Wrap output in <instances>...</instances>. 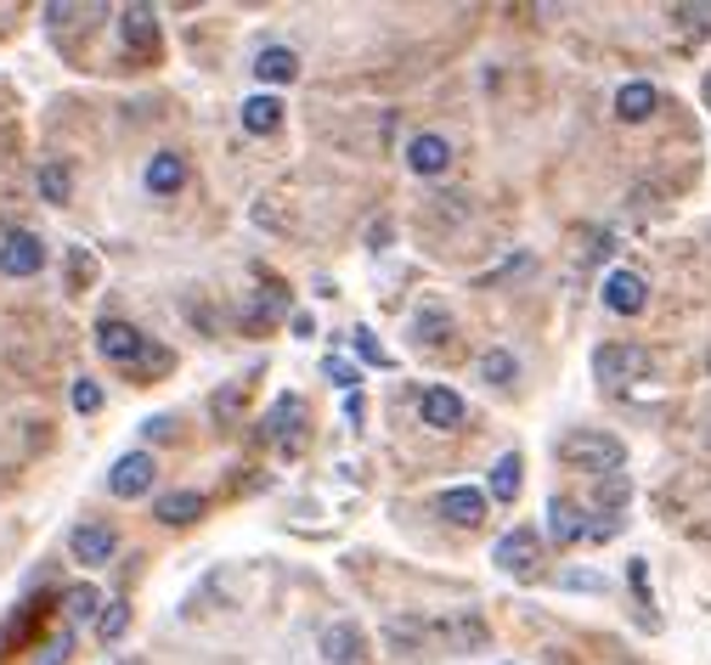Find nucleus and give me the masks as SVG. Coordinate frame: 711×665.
I'll list each match as a JSON object with an SVG mask.
<instances>
[{
    "label": "nucleus",
    "mask_w": 711,
    "mask_h": 665,
    "mask_svg": "<svg viewBox=\"0 0 711 665\" xmlns=\"http://www.w3.org/2000/svg\"><path fill=\"white\" fill-rule=\"evenodd\" d=\"M97 350H103L108 361H119V367H136L141 350H148V339H141L130 321H97Z\"/></svg>",
    "instance_id": "obj_8"
},
{
    "label": "nucleus",
    "mask_w": 711,
    "mask_h": 665,
    "mask_svg": "<svg viewBox=\"0 0 711 665\" xmlns=\"http://www.w3.org/2000/svg\"><path fill=\"white\" fill-rule=\"evenodd\" d=\"M492 497H497V502H514V497H519V457H514V451H503L497 468H492Z\"/></svg>",
    "instance_id": "obj_24"
},
{
    "label": "nucleus",
    "mask_w": 711,
    "mask_h": 665,
    "mask_svg": "<svg viewBox=\"0 0 711 665\" xmlns=\"http://www.w3.org/2000/svg\"><path fill=\"white\" fill-rule=\"evenodd\" d=\"M119 40H125V52H153V45H159V18H153V7H125V12H119Z\"/></svg>",
    "instance_id": "obj_11"
},
{
    "label": "nucleus",
    "mask_w": 711,
    "mask_h": 665,
    "mask_svg": "<svg viewBox=\"0 0 711 665\" xmlns=\"http://www.w3.org/2000/svg\"><path fill=\"white\" fill-rule=\"evenodd\" d=\"M170 367V350H159V345H148V350H141V361L130 367V372H164Z\"/></svg>",
    "instance_id": "obj_32"
},
{
    "label": "nucleus",
    "mask_w": 711,
    "mask_h": 665,
    "mask_svg": "<svg viewBox=\"0 0 711 665\" xmlns=\"http://www.w3.org/2000/svg\"><path fill=\"white\" fill-rule=\"evenodd\" d=\"M322 372H327V378H334V384H340V390H351V384H362V378H356V372H351V367H345L340 356H327V361H322Z\"/></svg>",
    "instance_id": "obj_31"
},
{
    "label": "nucleus",
    "mask_w": 711,
    "mask_h": 665,
    "mask_svg": "<svg viewBox=\"0 0 711 665\" xmlns=\"http://www.w3.org/2000/svg\"><path fill=\"white\" fill-rule=\"evenodd\" d=\"M74 412H103V390L90 378H74Z\"/></svg>",
    "instance_id": "obj_30"
},
{
    "label": "nucleus",
    "mask_w": 711,
    "mask_h": 665,
    "mask_svg": "<svg viewBox=\"0 0 711 665\" xmlns=\"http://www.w3.org/2000/svg\"><path fill=\"white\" fill-rule=\"evenodd\" d=\"M68 164H40V198L45 204H68Z\"/></svg>",
    "instance_id": "obj_25"
},
{
    "label": "nucleus",
    "mask_w": 711,
    "mask_h": 665,
    "mask_svg": "<svg viewBox=\"0 0 711 665\" xmlns=\"http://www.w3.org/2000/svg\"><path fill=\"white\" fill-rule=\"evenodd\" d=\"M627 497H633L627 473H604V486H599V513H604V531H599V536H610V531H615V513L627 508Z\"/></svg>",
    "instance_id": "obj_21"
},
{
    "label": "nucleus",
    "mask_w": 711,
    "mask_h": 665,
    "mask_svg": "<svg viewBox=\"0 0 711 665\" xmlns=\"http://www.w3.org/2000/svg\"><path fill=\"white\" fill-rule=\"evenodd\" d=\"M294 332H300V339H316V321L300 310V316H294Z\"/></svg>",
    "instance_id": "obj_38"
},
{
    "label": "nucleus",
    "mask_w": 711,
    "mask_h": 665,
    "mask_svg": "<svg viewBox=\"0 0 711 665\" xmlns=\"http://www.w3.org/2000/svg\"><path fill=\"white\" fill-rule=\"evenodd\" d=\"M125 626H130V603H125V598H119V603H103V614H97V637H103V643H119Z\"/></svg>",
    "instance_id": "obj_26"
},
{
    "label": "nucleus",
    "mask_w": 711,
    "mask_h": 665,
    "mask_svg": "<svg viewBox=\"0 0 711 665\" xmlns=\"http://www.w3.org/2000/svg\"><path fill=\"white\" fill-rule=\"evenodd\" d=\"M181 181H186V164H181L175 153H159V159L148 164V193L170 198V193H181Z\"/></svg>",
    "instance_id": "obj_22"
},
{
    "label": "nucleus",
    "mask_w": 711,
    "mask_h": 665,
    "mask_svg": "<svg viewBox=\"0 0 711 665\" xmlns=\"http://www.w3.org/2000/svg\"><path fill=\"white\" fill-rule=\"evenodd\" d=\"M418 417L430 423V429H457V423H463V395L446 390V384L423 390V395H418Z\"/></svg>",
    "instance_id": "obj_10"
},
{
    "label": "nucleus",
    "mask_w": 711,
    "mask_h": 665,
    "mask_svg": "<svg viewBox=\"0 0 711 665\" xmlns=\"http://www.w3.org/2000/svg\"><path fill=\"white\" fill-rule=\"evenodd\" d=\"M481 378H486V384H514V356L508 350H492L481 361Z\"/></svg>",
    "instance_id": "obj_28"
},
{
    "label": "nucleus",
    "mask_w": 711,
    "mask_h": 665,
    "mask_svg": "<svg viewBox=\"0 0 711 665\" xmlns=\"http://www.w3.org/2000/svg\"><path fill=\"white\" fill-rule=\"evenodd\" d=\"M672 18H683L689 29H705V18H711V7H672Z\"/></svg>",
    "instance_id": "obj_35"
},
{
    "label": "nucleus",
    "mask_w": 711,
    "mask_h": 665,
    "mask_svg": "<svg viewBox=\"0 0 711 665\" xmlns=\"http://www.w3.org/2000/svg\"><path fill=\"white\" fill-rule=\"evenodd\" d=\"M655 102H660V97H655V85H649V79H627L622 90H615V113H622L627 124L649 119V113H655Z\"/></svg>",
    "instance_id": "obj_15"
},
{
    "label": "nucleus",
    "mask_w": 711,
    "mask_h": 665,
    "mask_svg": "<svg viewBox=\"0 0 711 665\" xmlns=\"http://www.w3.org/2000/svg\"><path fill=\"white\" fill-rule=\"evenodd\" d=\"M322 659L327 665H362V632L356 626H327L322 632Z\"/></svg>",
    "instance_id": "obj_16"
},
{
    "label": "nucleus",
    "mask_w": 711,
    "mask_h": 665,
    "mask_svg": "<svg viewBox=\"0 0 711 665\" xmlns=\"http://www.w3.org/2000/svg\"><path fill=\"white\" fill-rule=\"evenodd\" d=\"M153 473H159V468H153V457H148V451H130V457H119V462H114L108 491H114V497H148V491H153Z\"/></svg>",
    "instance_id": "obj_7"
},
{
    "label": "nucleus",
    "mask_w": 711,
    "mask_h": 665,
    "mask_svg": "<svg viewBox=\"0 0 711 665\" xmlns=\"http://www.w3.org/2000/svg\"><path fill=\"white\" fill-rule=\"evenodd\" d=\"M446 164H452L446 135H418L412 148H407V170H418V175H441Z\"/></svg>",
    "instance_id": "obj_14"
},
{
    "label": "nucleus",
    "mask_w": 711,
    "mask_h": 665,
    "mask_svg": "<svg viewBox=\"0 0 711 665\" xmlns=\"http://www.w3.org/2000/svg\"><path fill=\"white\" fill-rule=\"evenodd\" d=\"M68 547H74V558H79V564H108V558H114V547H119V536H114L108 525H79V531L68 536Z\"/></svg>",
    "instance_id": "obj_13"
},
{
    "label": "nucleus",
    "mask_w": 711,
    "mask_h": 665,
    "mask_svg": "<svg viewBox=\"0 0 711 665\" xmlns=\"http://www.w3.org/2000/svg\"><path fill=\"white\" fill-rule=\"evenodd\" d=\"M441 327H452V321H446L441 310H430V316L418 321V345H435V332H441Z\"/></svg>",
    "instance_id": "obj_34"
},
{
    "label": "nucleus",
    "mask_w": 711,
    "mask_h": 665,
    "mask_svg": "<svg viewBox=\"0 0 711 665\" xmlns=\"http://www.w3.org/2000/svg\"><path fill=\"white\" fill-rule=\"evenodd\" d=\"M45 265V243L34 231H7L0 237V271L7 276H34Z\"/></svg>",
    "instance_id": "obj_5"
},
{
    "label": "nucleus",
    "mask_w": 711,
    "mask_h": 665,
    "mask_svg": "<svg viewBox=\"0 0 711 665\" xmlns=\"http://www.w3.org/2000/svg\"><path fill=\"white\" fill-rule=\"evenodd\" d=\"M559 451H564V462H582L588 473H622V462H627V446L615 440V435H604V429H577V435H564Z\"/></svg>",
    "instance_id": "obj_1"
},
{
    "label": "nucleus",
    "mask_w": 711,
    "mask_h": 665,
    "mask_svg": "<svg viewBox=\"0 0 711 665\" xmlns=\"http://www.w3.org/2000/svg\"><path fill=\"white\" fill-rule=\"evenodd\" d=\"M277 124H282V102L277 97H249L244 102V130L249 135H271Z\"/></svg>",
    "instance_id": "obj_23"
},
{
    "label": "nucleus",
    "mask_w": 711,
    "mask_h": 665,
    "mask_svg": "<svg viewBox=\"0 0 711 665\" xmlns=\"http://www.w3.org/2000/svg\"><path fill=\"white\" fill-rule=\"evenodd\" d=\"M593 525H588V519H582V508L571 502V497H553L548 502V536L559 542V547H571V542H582Z\"/></svg>",
    "instance_id": "obj_12"
},
{
    "label": "nucleus",
    "mask_w": 711,
    "mask_h": 665,
    "mask_svg": "<svg viewBox=\"0 0 711 665\" xmlns=\"http://www.w3.org/2000/svg\"><path fill=\"white\" fill-rule=\"evenodd\" d=\"M564 587H588V592H604V581H599V576H582V569H571V576H564Z\"/></svg>",
    "instance_id": "obj_36"
},
{
    "label": "nucleus",
    "mask_w": 711,
    "mask_h": 665,
    "mask_svg": "<svg viewBox=\"0 0 711 665\" xmlns=\"http://www.w3.org/2000/svg\"><path fill=\"white\" fill-rule=\"evenodd\" d=\"M430 626H435V643H446V654H481L492 643V626L481 609H446Z\"/></svg>",
    "instance_id": "obj_2"
},
{
    "label": "nucleus",
    "mask_w": 711,
    "mask_h": 665,
    "mask_svg": "<svg viewBox=\"0 0 711 665\" xmlns=\"http://www.w3.org/2000/svg\"><path fill=\"white\" fill-rule=\"evenodd\" d=\"M604 305H610L615 316H638V310L649 305V282H644L638 271H610V276H604Z\"/></svg>",
    "instance_id": "obj_6"
},
{
    "label": "nucleus",
    "mask_w": 711,
    "mask_h": 665,
    "mask_svg": "<svg viewBox=\"0 0 711 665\" xmlns=\"http://www.w3.org/2000/svg\"><path fill=\"white\" fill-rule=\"evenodd\" d=\"M356 350H362V356H367L373 367H390V356H385V350L373 345V332H367V327H356Z\"/></svg>",
    "instance_id": "obj_33"
},
{
    "label": "nucleus",
    "mask_w": 711,
    "mask_h": 665,
    "mask_svg": "<svg viewBox=\"0 0 711 665\" xmlns=\"http://www.w3.org/2000/svg\"><path fill=\"white\" fill-rule=\"evenodd\" d=\"M204 508H209V502H204L198 491H170V497H159L153 513L164 519V525H193V519H204Z\"/></svg>",
    "instance_id": "obj_18"
},
{
    "label": "nucleus",
    "mask_w": 711,
    "mask_h": 665,
    "mask_svg": "<svg viewBox=\"0 0 711 665\" xmlns=\"http://www.w3.org/2000/svg\"><path fill=\"white\" fill-rule=\"evenodd\" d=\"M294 429H300V401H294V395H282V401L271 406V417H266V429H260V435H271L282 451H294V446H300V440H294Z\"/></svg>",
    "instance_id": "obj_17"
},
{
    "label": "nucleus",
    "mask_w": 711,
    "mask_h": 665,
    "mask_svg": "<svg viewBox=\"0 0 711 665\" xmlns=\"http://www.w3.org/2000/svg\"><path fill=\"white\" fill-rule=\"evenodd\" d=\"M63 609L74 614V621H90V614H97V609H103V592H97V587H90V581H85V587H68V598H63Z\"/></svg>",
    "instance_id": "obj_27"
},
{
    "label": "nucleus",
    "mask_w": 711,
    "mask_h": 665,
    "mask_svg": "<svg viewBox=\"0 0 711 665\" xmlns=\"http://www.w3.org/2000/svg\"><path fill=\"white\" fill-rule=\"evenodd\" d=\"M649 350L644 345H599L593 350V372H599V384H638V378L649 372Z\"/></svg>",
    "instance_id": "obj_3"
},
{
    "label": "nucleus",
    "mask_w": 711,
    "mask_h": 665,
    "mask_svg": "<svg viewBox=\"0 0 711 665\" xmlns=\"http://www.w3.org/2000/svg\"><path fill=\"white\" fill-rule=\"evenodd\" d=\"M441 513L452 519V525H481V519H486V497L457 486V491H446V497H441Z\"/></svg>",
    "instance_id": "obj_20"
},
{
    "label": "nucleus",
    "mask_w": 711,
    "mask_h": 665,
    "mask_svg": "<svg viewBox=\"0 0 711 665\" xmlns=\"http://www.w3.org/2000/svg\"><path fill=\"white\" fill-rule=\"evenodd\" d=\"M705 102H711V74H705Z\"/></svg>",
    "instance_id": "obj_39"
},
{
    "label": "nucleus",
    "mask_w": 711,
    "mask_h": 665,
    "mask_svg": "<svg viewBox=\"0 0 711 665\" xmlns=\"http://www.w3.org/2000/svg\"><path fill=\"white\" fill-rule=\"evenodd\" d=\"M164 435H175L170 417H148V440H164Z\"/></svg>",
    "instance_id": "obj_37"
},
{
    "label": "nucleus",
    "mask_w": 711,
    "mask_h": 665,
    "mask_svg": "<svg viewBox=\"0 0 711 665\" xmlns=\"http://www.w3.org/2000/svg\"><path fill=\"white\" fill-rule=\"evenodd\" d=\"M255 74H260V85H289L300 74V57L289 52V45H271V52L255 57Z\"/></svg>",
    "instance_id": "obj_19"
},
{
    "label": "nucleus",
    "mask_w": 711,
    "mask_h": 665,
    "mask_svg": "<svg viewBox=\"0 0 711 665\" xmlns=\"http://www.w3.org/2000/svg\"><path fill=\"white\" fill-rule=\"evenodd\" d=\"M385 643H390L396 654H412V659L435 654V626H430V614H396V621H385Z\"/></svg>",
    "instance_id": "obj_4"
},
{
    "label": "nucleus",
    "mask_w": 711,
    "mask_h": 665,
    "mask_svg": "<svg viewBox=\"0 0 711 665\" xmlns=\"http://www.w3.org/2000/svg\"><path fill=\"white\" fill-rule=\"evenodd\" d=\"M68 654H74V632H57V637L45 643V648H40V654H34L29 665H63Z\"/></svg>",
    "instance_id": "obj_29"
},
{
    "label": "nucleus",
    "mask_w": 711,
    "mask_h": 665,
    "mask_svg": "<svg viewBox=\"0 0 711 665\" xmlns=\"http://www.w3.org/2000/svg\"><path fill=\"white\" fill-rule=\"evenodd\" d=\"M537 547H542V536H537V525H519V531H508L503 542H497V564L508 569V576H526V569L537 564Z\"/></svg>",
    "instance_id": "obj_9"
}]
</instances>
